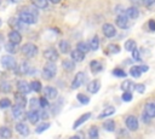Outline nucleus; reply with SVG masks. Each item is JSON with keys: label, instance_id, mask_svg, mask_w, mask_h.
<instances>
[{"label": "nucleus", "instance_id": "f257e3e1", "mask_svg": "<svg viewBox=\"0 0 155 139\" xmlns=\"http://www.w3.org/2000/svg\"><path fill=\"white\" fill-rule=\"evenodd\" d=\"M18 19L24 24H33L38 21V16L31 10H23L18 13Z\"/></svg>", "mask_w": 155, "mask_h": 139}, {"label": "nucleus", "instance_id": "f03ea898", "mask_svg": "<svg viewBox=\"0 0 155 139\" xmlns=\"http://www.w3.org/2000/svg\"><path fill=\"white\" fill-rule=\"evenodd\" d=\"M56 73H57V65L53 62H48L44 66L42 73H41V76L45 80H51V79H53L56 76Z\"/></svg>", "mask_w": 155, "mask_h": 139}, {"label": "nucleus", "instance_id": "7ed1b4c3", "mask_svg": "<svg viewBox=\"0 0 155 139\" xmlns=\"http://www.w3.org/2000/svg\"><path fill=\"white\" fill-rule=\"evenodd\" d=\"M21 51H22V53L27 57V58H33V57H35L36 54H38V46L36 45H34V44H31V42H28V44H24L23 46H22V48H21Z\"/></svg>", "mask_w": 155, "mask_h": 139}, {"label": "nucleus", "instance_id": "20e7f679", "mask_svg": "<svg viewBox=\"0 0 155 139\" xmlns=\"http://www.w3.org/2000/svg\"><path fill=\"white\" fill-rule=\"evenodd\" d=\"M1 65L5 69H16V59L12 56H2L1 57Z\"/></svg>", "mask_w": 155, "mask_h": 139}, {"label": "nucleus", "instance_id": "39448f33", "mask_svg": "<svg viewBox=\"0 0 155 139\" xmlns=\"http://www.w3.org/2000/svg\"><path fill=\"white\" fill-rule=\"evenodd\" d=\"M44 58L47 59L48 62H53V63H54V62L58 59V52H57V50L53 48V47L46 48V50L44 51Z\"/></svg>", "mask_w": 155, "mask_h": 139}, {"label": "nucleus", "instance_id": "423d86ee", "mask_svg": "<svg viewBox=\"0 0 155 139\" xmlns=\"http://www.w3.org/2000/svg\"><path fill=\"white\" fill-rule=\"evenodd\" d=\"M85 79H86V75H85V73H84V71H79V73L75 75L74 80H73V82H71V85H70V87H71L73 89H76V88H79V87H80V86L84 83Z\"/></svg>", "mask_w": 155, "mask_h": 139}, {"label": "nucleus", "instance_id": "0eeeda50", "mask_svg": "<svg viewBox=\"0 0 155 139\" xmlns=\"http://www.w3.org/2000/svg\"><path fill=\"white\" fill-rule=\"evenodd\" d=\"M44 97L48 100V99H56L57 97H58V91H57V88H54V87H52V86H46V87H44Z\"/></svg>", "mask_w": 155, "mask_h": 139}, {"label": "nucleus", "instance_id": "6e6552de", "mask_svg": "<svg viewBox=\"0 0 155 139\" xmlns=\"http://www.w3.org/2000/svg\"><path fill=\"white\" fill-rule=\"evenodd\" d=\"M125 123H126V127H127L131 132H134V131L138 129V120H137V117L133 116V115L127 116L126 120H125Z\"/></svg>", "mask_w": 155, "mask_h": 139}, {"label": "nucleus", "instance_id": "1a4fd4ad", "mask_svg": "<svg viewBox=\"0 0 155 139\" xmlns=\"http://www.w3.org/2000/svg\"><path fill=\"white\" fill-rule=\"evenodd\" d=\"M102 30H103V34L107 37H114L116 35V29L111 23H104Z\"/></svg>", "mask_w": 155, "mask_h": 139}, {"label": "nucleus", "instance_id": "9d476101", "mask_svg": "<svg viewBox=\"0 0 155 139\" xmlns=\"http://www.w3.org/2000/svg\"><path fill=\"white\" fill-rule=\"evenodd\" d=\"M115 22H116V25L121 29H127L128 28V18L125 16V13H119Z\"/></svg>", "mask_w": 155, "mask_h": 139}, {"label": "nucleus", "instance_id": "9b49d317", "mask_svg": "<svg viewBox=\"0 0 155 139\" xmlns=\"http://www.w3.org/2000/svg\"><path fill=\"white\" fill-rule=\"evenodd\" d=\"M21 41H22V35L19 31L11 30L8 33V42H11L13 45H18V44H21Z\"/></svg>", "mask_w": 155, "mask_h": 139}, {"label": "nucleus", "instance_id": "f8f14e48", "mask_svg": "<svg viewBox=\"0 0 155 139\" xmlns=\"http://www.w3.org/2000/svg\"><path fill=\"white\" fill-rule=\"evenodd\" d=\"M17 89H18V93H22V94H28L31 89H30V86H29V83L27 82V81H24V80H19L18 82H17Z\"/></svg>", "mask_w": 155, "mask_h": 139}, {"label": "nucleus", "instance_id": "ddd939ff", "mask_svg": "<svg viewBox=\"0 0 155 139\" xmlns=\"http://www.w3.org/2000/svg\"><path fill=\"white\" fill-rule=\"evenodd\" d=\"M25 111H24V108H21V106H17L15 105L12 108V117L16 118V120H23L25 117Z\"/></svg>", "mask_w": 155, "mask_h": 139}, {"label": "nucleus", "instance_id": "4468645a", "mask_svg": "<svg viewBox=\"0 0 155 139\" xmlns=\"http://www.w3.org/2000/svg\"><path fill=\"white\" fill-rule=\"evenodd\" d=\"M27 103H28V100H27V98H25L24 94H22V93H15V105L21 106V108H25L27 106Z\"/></svg>", "mask_w": 155, "mask_h": 139}, {"label": "nucleus", "instance_id": "2eb2a0df", "mask_svg": "<svg viewBox=\"0 0 155 139\" xmlns=\"http://www.w3.org/2000/svg\"><path fill=\"white\" fill-rule=\"evenodd\" d=\"M16 131L18 132L19 135H23V137H28L30 131H29V127L24 123V122H19L16 124Z\"/></svg>", "mask_w": 155, "mask_h": 139}, {"label": "nucleus", "instance_id": "dca6fc26", "mask_svg": "<svg viewBox=\"0 0 155 139\" xmlns=\"http://www.w3.org/2000/svg\"><path fill=\"white\" fill-rule=\"evenodd\" d=\"M125 16L128 18V19H136V18H138V16H139V10L137 8V7H128L126 11H125Z\"/></svg>", "mask_w": 155, "mask_h": 139}, {"label": "nucleus", "instance_id": "f3484780", "mask_svg": "<svg viewBox=\"0 0 155 139\" xmlns=\"http://www.w3.org/2000/svg\"><path fill=\"white\" fill-rule=\"evenodd\" d=\"M99 88H101V82H99V80H92V81L87 85V91H88L90 93H92V94L97 93V92L99 91Z\"/></svg>", "mask_w": 155, "mask_h": 139}, {"label": "nucleus", "instance_id": "a211bd4d", "mask_svg": "<svg viewBox=\"0 0 155 139\" xmlns=\"http://www.w3.org/2000/svg\"><path fill=\"white\" fill-rule=\"evenodd\" d=\"M85 57H86V54L80 52V51H78V50H74V51L70 52V58L74 62H82L85 59Z\"/></svg>", "mask_w": 155, "mask_h": 139}, {"label": "nucleus", "instance_id": "6ab92c4d", "mask_svg": "<svg viewBox=\"0 0 155 139\" xmlns=\"http://www.w3.org/2000/svg\"><path fill=\"white\" fill-rule=\"evenodd\" d=\"M90 117H91V112H85L84 115H81V116H80V117H79V118H78V120L74 122L73 128L75 129V128H78V127H80V126H81L82 123H85V122H86V121H87Z\"/></svg>", "mask_w": 155, "mask_h": 139}, {"label": "nucleus", "instance_id": "aec40b11", "mask_svg": "<svg viewBox=\"0 0 155 139\" xmlns=\"http://www.w3.org/2000/svg\"><path fill=\"white\" fill-rule=\"evenodd\" d=\"M29 70H30L29 63H28V62H22V63L19 64V66L17 68V75H24V74L28 75Z\"/></svg>", "mask_w": 155, "mask_h": 139}, {"label": "nucleus", "instance_id": "412c9836", "mask_svg": "<svg viewBox=\"0 0 155 139\" xmlns=\"http://www.w3.org/2000/svg\"><path fill=\"white\" fill-rule=\"evenodd\" d=\"M134 86H136V83L134 82H132L131 80H125L122 83H121V89L124 91V92H131L132 93V91L134 89Z\"/></svg>", "mask_w": 155, "mask_h": 139}, {"label": "nucleus", "instance_id": "4be33fe9", "mask_svg": "<svg viewBox=\"0 0 155 139\" xmlns=\"http://www.w3.org/2000/svg\"><path fill=\"white\" fill-rule=\"evenodd\" d=\"M27 118H28L29 122H31L33 124L36 123V122L39 121V118H40L39 111H38V110H29V111L27 112Z\"/></svg>", "mask_w": 155, "mask_h": 139}, {"label": "nucleus", "instance_id": "5701e85b", "mask_svg": "<svg viewBox=\"0 0 155 139\" xmlns=\"http://www.w3.org/2000/svg\"><path fill=\"white\" fill-rule=\"evenodd\" d=\"M144 112L150 117V118H153V117H155V103H147L145 104V106H144Z\"/></svg>", "mask_w": 155, "mask_h": 139}, {"label": "nucleus", "instance_id": "b1692460", "mask_svg": "<svg viewBox=\"0 0 155 139\" xmlns=\"http://www.w3.org/2000/svg\"><path fill=\"white\" fill-rule=\"evenodd\" d=\"M90 69H91L92 73L98 74L99 71L103 70V65L99 60H92V62H90Z\"/></svg>", "mask_w": 155, "mask_h": 139}, {"label": "nucleus", "instance_id": "393cba45", "mask_svg": "<svg viewBox=\"0 0 155 139\" xmlns=\"http://www.w3.org/2000/svg\"><path fill=\"white\" fill-rule=\"evenodd\" d=\"M113 114H115V108H114V106H107V108L98 115V118H104V117L111 116Z\"/></svg>", "mask_w": 155, "mask_h": 139}, {"label": "nucleus", "instance_id": "a878e982", "mask_svg": "<svg viewBox=\"0 0 155 139\" xmlns=\"http://www.w3.org/2000/svg\"><path fill=\"white\" fill-rule=\"evenodd\" d=\"M0 137L2 139H10L12 137V131L8 127L2 126V127H0Z\"/></svg>", "mask_w": 155, "mask_h": 139}, {"label": "nucleus", "instance_id": "bb28decb", "mask_svg": "<svg viewBox=\"0 0 155 139\" xmlns=\"http://www.w3.org/2000/svg\"><path fill=\"white\" fill-rule=\"evenodd\" d=\"M10 24H12V27L15 28L13 30H17V31H18V29H24V28H25V27H24L25 24L22 23L18 18H11V19H10Z\"/></svg>", "mask_w": 155, "mask_h": 139}, {"label": "nucleus", "instance_id": "cd10ccee", "mask_svg": "<svg viewBox=\"0 0 155 139\" xmlns=\"http://www.w3.org/2000/svg\"><path fill=\"white\" fill-rule=\"evenodd\" d=\"M58 48H59V51L62 53H68L69 50H70V45H69V42L67 40H61L59 44H58Z\"/></svg>", "mask_w": 155, "mask_h": 139}, {"label": "nucleus", "instance_id": "c85d7f7f", "mask_svg": "<svg viewBox=\"0 0 155 139\" xmlns=\"http://www.w3.org/2000/svg\"><path fill=\"white\" fill-rule=\"evenodd\" d=\"M62 66H63L65 70L71 71V70L75 69V62L71 60V59H64V60L62 62Z\"/></svg>", "mask_w": 155, "mask_h": 139}, {"label": "nucleus", "instance_id": "c756f323", "mask_svg": "<svg viewBox=\"0 0 155 139\" xmlns=\"http://www.w3.org/2000/svg\"><path fill=\"white\" fill-rule=\"evenodd\" d=\"M88 47H90V50H92V51H97V50L99 48V39H98V36H93V37L90 40Z\"/></svg>", "mask_w": 155, "mask_h": 139}, {"label": "nucleus", "instance_id": "7c9ffc66", "mask_svg": "<svg viewBox=\"0 0 155 139\" xmlns=\"http://www.w3.org/2000/svg\"><path fill=\"white\" fill-rule=\"evenodd\" d=\"M143 73H142V70H140V68H139V65H134V66H131V69H130V75L132 76V77H134V79H138V77H140V75H142Z\"/></svg>", "mask_w": 155, "mask_h": 139}, {"label": "nucleus", "instance_id": "2f4dec72", "mask_svg": "<svg viewBox=\"0 0 155 139\" xmlns=\"http://www.w3.org/2000/svg\"><path fill=\"white\" fill-rule=\"evenodd\" d=\"M134 48H137L136 41H134L133 39H128V40H126V42H125V50L128 51V52H132Z\"/></svg>", "mask_w": 155, "mask_h": 139}, {"label": "nucleus", "instance_id": "473e14b6", "mask_svg": "<svg viewBox=\"0 0 155 139\" xmlns=\"http://www.w3.org/2000/svg\"><path fill=\"white\" fill-rule=\"evenodd\" d=\"M76 50L80 51V52H82V53H86V52L90 51V47H88V44H87V42L80 41V42H78V45H76Z\"/></svg>", "mask_w": 155, "mask_h": 139}, {"label": "nucleus", "instance_id": "72a5a7b5", "mask_svg": "<svg viewBox=\"0 0 155 139\" xmlns=\"http://www.w3.org/2000/svg\"><path fill=\"white\" fill-rule=\"evenodd\" d=\"M103 128L107 131V132H114L115 129V122L113 120H107L104 123H103Z\"/></svg>", "mask_w": 155, "mask_h": 139}, {"label": "nucleus", "instance_id": "f704fd0d", "mask_svg": "<svg viewBox=\"0 0 155 139\" xmlns=\"http://www.w3.org/2000/svg\"><path fill=\"white\" fill-rule=\"evenodd\" d=\"M31 4L38 8H47V0H30Z\"/></svg>", "mask_w": 155, "mask_h": 139}, {"label": "nucleus", "instance_id": "c9c22d12", "mask_svg": "<svg viewBox=\"0 0 155 139\" xmlns=\"http://www.w3.org/2000/svg\"><path fill=\"white\" fill-rule=\"evenodd\" d=\"M29 86H30V89L34 91V92H40L41 88H42L40 81H38V80H33V81L29 83Z\"/></svg>", "mask_w": 155, "mask_h": 139}, {"label": "nucleus", "instance_id": "e433bc0d", "mask_svg": "<svg viewBox=\"0 0 155 139\" xmlns=\"http://www.w3.org/2000/svg\"><path fill=\"white\" fill-rule=\"evenodd\" d=\"M88 139H99V135H98V128L96 126L91 127L90 128V132H88Z\"/></svg>", "mask_w": 155, "mask_h": 139}, {"label": "nucleus", "instance_id": "4c0bfd02", "mask_svg": "<svg viewBox=\"0 0 155 139\" xmlns=\"http://www.w3.org/2000/svg\"><path fill=\"white\" fill-rule=\"evenodd\" d=\"M11 91V85L7 81H2L0 83V92L1 93H8Z\"/></svg>", "mask_w": 155, "mask_h": 139}, {"label": "nucleus", "instance_id": "58836bf2", "mask_svg": "<svg viewBox=\"0 0 155 139\" xmlns=\"http://www.w3.org/2000/svg\"><path fill=\"white\" fill-rule=\"evenodd\" d=\"M29 106H30V110H38L40 108V103H39V99L38 98H31L29 100Z\"/></svg>", "mask_w": 155, "mask_h": 139}, {"label": "nucleus", "instance_id": "ea45409f", "mask_svg": "<svg viewBox=\"0 0 155 139\" xmlns=\"http://www.w3.org/2000/svg\"><path fill=\"white\" fill-rule=\"evenodd\" d=\"M48 128H50V123H48V122H44V123H41V124H39V126L36 127L35 132H36L38 134H41L42 132H45V131L48 129Z\"/></svg>", "mask_w": 155, "mask_h": 139}, {"label": "nucleus", "instance_id": "a19ab883", "mask_svg": "<svg viewBox=\"0 0 155 139\" xmlns=\"http://www.w3.org/2000/svg\"><path fill=\"white\" fill-rule=\"evenodd\" d=\"M4 47H5V50H6L8 53H15V52L17 51V45H13V44H11V42H6V44L4 45Z\"/></svg>", "mask_w": 155, "mask_h": 139}, {"label": "nucleus", "instance_id": "79ce46f5", "mask_svg": "<svg viewBox=\"0 0 155 139\" xmlns=\"http://www.w3.org/2000/svg\"><path fill=\"white\" fill-rule=\"evenodd\" d=\"M113 75L115 76V77H126V73L121 69V68H115L114 70H113Z\"/></svg>", "mask_w": 155, "mask_h": 139}, {"label": "nucleus", "instance_id": "37998d69", "mask_svg": "<svg viewBox=\"0 0 155 139\" xmlns=\"http://www.w3.org/2000/svg\"><path fill=\"white\" fill-rule=\"evenodd\" d=\"M76 98H78V100H79L81 104H84V105H87V104L90 103V98H88L87 95H85V94L79 93V94L76 95Z\"/></svg>", "mask_w": 155, "mask_h": 139}, {"label": "nucleus", "instance_id": "c03bdc74", "mask_svg": "<svg viewBox=\"0 0 155 139\" xmlns=\"http://www.w3.org/2000/svg\"><path fill=\"white\" fill-rule=\"evenodd\" d=\"M11 100L8 99V98H2V99H0V109H7V108H10L11 106Z\"/></svg>", "mask_w": 155, "mask_h": 139}, {"label": "nucleus", "instance_id": "a18cd8bd", "mask_svg": "<svg viewBox=\"0 0 155 139\" xmlns=\"http://www.w3.org/2000/svg\"><path fill=\"white\" fill-rule=\"evenodd\" d=\"M108 50H109V52H110L111 54H114V53H119V51H120L119 46H117V45H115V44L109 45V46H108Z\"/></svg>", "mask_w": 155, "mask_h": 139}, {"label": "nucleus", "instance_id": "49530a36", "mask_svg": "<svg viewBox=\"0 0 155 139\" xmlns=\"http://www.w3.org/2000/svg\"><path fill=\"white\" fill-rule=\"evenodd\" d=\"M134 89H136L139 94H143V93L145 92V86H144L143 83H137V85L134 86Z\"/></svg>", "mask_w": 155, "mask_h": 139}, {"label": "nucleus", "instance_id": "de8ad7c7", "mask_svg": "<svg viewBox=\"0 0 155 139\" xmlns=\"http://www.w3.org/2000/svg\"><path fill=\"white\" fill-rule=\"evenodd\" d=\"M132 99H133V95H132L131 92H125V93L122 94V100H124V102H131Z\"/></svg>", "mask_w": 155, "mask_h": 139}, {"label": "nucleus", "instance_id": "09e8293b", "mask_svg": "<svg viewBox=\"0 0 155 139\" xmlns=\"http://www.w3.org/2000/svg\"><path fill=\"white\" fill-rule=\"evenodd\" d=\"M39 103H40V108H47L50 104H48V100L45 98V97H41V98H39Z\"/></svg>", "mask_w": 155, "mask_h": 139}, {"label": "nucleus", "instance_id": "8fccbe9b", "mask_svg": "<svg viewBox=\"0 0 155 139\" xmlns=\"http://www.w3.org/2000/svg\"><path fill=\"white\" fill-rule=\"evenodd\" d=\"M132 58H133L134 60H140V52H139L138 48H134V50L132 51Z\"/></svg>", "mask_w": 155, "mask_h": 139}, {"label": "nucleus", "instance_id": "3c124183", "mask_svg": "<svg viewBox=\"0 0 155 139\" xmlns=\"http://www.w3.org/2000/svg\"><path fill=\"white\" fill-rule=\"evenodd\" d=\"M142 2H143L144 6L150 7V6H153V5L155 4V0H142Z\"/></svg>", "mask_w": 155, "mask_h": 139}, {"label": "nucleus", "instance_id": "603ef678", "mask_svg": "<svg viewBox=\"0 0 155 139\" xmlns=\"http://www.w3.org/2000/svg\"><path fill=\"white\" fill-rule=\"evenodd\" d=\"M148 27H149V30L155 31V21H154V19H150V21L148 22Z\"/></svg>", "mask_w": 155, "mask_h": 139}, {"label": "nucleus", "instance_id": "864d4df0", "mask_svg": "<svg viewBox=\"0 0 155 139\" xmlns=\"http://www.w3.org/2000/svg\"><path fill=\"white\" fill-rule=\"evenodd\" d=\"M142 120H143L144 123H149V122H150V117H149L145 112H143V115H142Z\"/></svg>", "mask_w": 155, "mask_h": 139}, {"label": "nucleus", "instance_id": "5fc2aeb1", "mask_svg": "<svg viewBox=\"0 0 155 139\" xmlns=\"http://www.w3.org/2000/svg\"><path fill=\"white\" fill-rule=\"evenodd\" d=\"M39 116H40V118H47L48 117V114H47V111H45V110H42V111H40L39 112Z\"/></svg>", "mask_w": 155, "mask_h": 139}, {"label": "nucleus", "instance_id": "6e6d98bb", "mask_svg": "<svg viewBox=\"0 0 155 139\" xmlns=\"http://www.w3.org/2000/svg\"><path fill=\"white\" fill-rule=\"evenodd\" d=\"M139 68H140V70H142V73H145V71H148V65H143V64H140L139 65Z\"/></svg>", "mask_w": 155, "mask_h": 139}, {"label": "nucleus", "instance_id": "4d7b16f0", "mask_svg": "<svg viewBox=\"0 0 155 139\" xmlns=\"http://www.w3.org/2000/svg\"><path fill=\"white\" fill-rule=\"evenodd\" d=\"M10 2H12V4H17V2H21L22 0H8Z\"/></svg>", "mask_w": 155, "mask_h": 139}, {"label": "nucleus", "instance_id": "13d9d810", "mask_svg": "<svg viewBox=\"0 0 155 139\" xmlns=\"http://www.w3.org/2000/svg\"><path fill=\"white\" fill-rule=\"evenodd\" d=\"M47 1H50V2H52V4H58L61 0H47Z\"/></svg>", "mask_w": 155, "mask_h": 139}, {"label": "nucleus", "instance_id": "bf43d9fd", "mask_svg": "<svg viewBox=\"0 0 155 139\" xmlns=\"http://www.w3.org/2000/svg\"><path fill=\"white\" fill-rule=\"evenodd\" d=\"M69 139H80V137H78V135H74V137H71V138H69Z\"/></svg>", "mask_w": 155, "mask_h": 139}, {"label": "nucleus", "instance_id": "052dcab7", "mask_svg": "<svg viewBox=\"0 0 155 139\" xmlns=\"http://www.w3.org/2000/svg\"><path fill=\"white\" fill-rule=\"evenodd\" d=\"M0 25H1V19H0Z\"/></svg>", "mask_w": 155, "mask_h": 139}]
</instances>
